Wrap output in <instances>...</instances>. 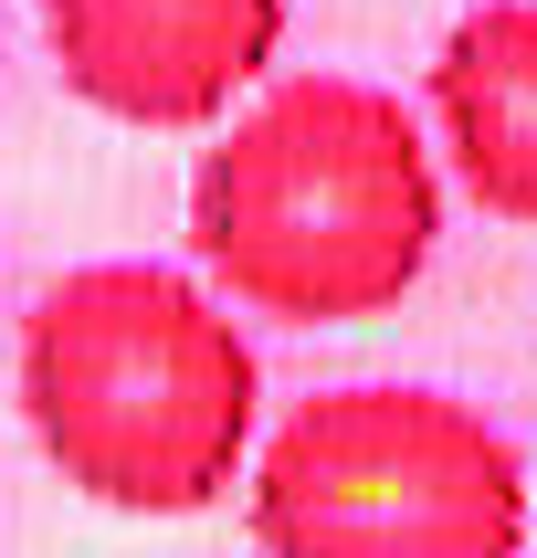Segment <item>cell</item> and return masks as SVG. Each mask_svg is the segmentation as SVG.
Here are the masks:
<instances>
[{"mask_svg":"<svg viewBox=\"0 0 537 558\" xmlns=\"http://www.w3.org/2000/svg\"><path fill=\"white\" fill-rule=\"evenodd\" d=\"M442 180L390 85L284 74L190 169L200 284L274 327H369L432 275Z\"/></svg>","mask_w":537,"mask_h":558,"instance_id":"6da1fadb","label":"cell"},{"mask_svg":"<svg viewBox=\"0 0 537 558\" xmlns=\"http://www.w3.org/2000/svg\"><path fill=\"white\" fill-rule=\"evenodd\" d=\"M22 422L106 517H200L243 485L264 369L180 264H74L22 316Z\"/></svg>","mask_w":537,"mask_h":558,"instance_id":"7a4b0ae2","label":"cell"},{"mask_svg":"<svg viewBox=\"0 0 537 558\" xmlns=\"http://www.w3.org/2000/svg\"><path fill=\"white\" fill-rule=\"evenodd\" d=\"M264 558H527V464L453 390L347 379L243 464Z\"/></svg>","mask_w":537,"mask_h":558,"instance_id":"3957f363","label":"cell"},{"mask_svg":"<svg viewBox=\"0 0 537 558\" xmlns=\"http://www.w3.org/2000/svg\"><path fill=\"white\" fill-rule=\"evenodd\" d=\"M284 0H42L63 95L117 126H221L264 85Z\"/></svg>","mask_w":537,"mask_h":558,"instance_id":"277c9868","label":"cell"},{"mask_svg":"<svg viewBox=\"0 0 537 558\" xmlns=\"http://www.w3.org/2000/svg\"><path fill=\"white\" fill-rule=\"evenodd\" d=\"M432 126L474 211L537 232V0H474L432 53Z\"/></svg>","mask_w":537,"mask_h":558,"instance_id":"5b68a950","label":"cell"},{"mask_svg":"<svg viewBox=\"0 0 537 558\" xmlns=\"http://www.w3.org/2000/svg\"><path fill=\"white\" fill-rule=\"evenodd\" d=\"M527 537H537V506H527Z\"/></svg>","mask_w":537,"mask_h":558,"instance_id":"8992f818","label":"cell"}]
</instances>
